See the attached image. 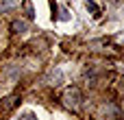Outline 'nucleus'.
<instances>
[{
	"label": "nucleus",
	"instance_id": "nucleus-4",
	"mask_svg": "<svg viewBox=\"0 0 124 120\" xmlns=\"http://www.w3.org/2000/svg\"><path fill=\"white\" fill-rule=\"evenodd\" d=\"M22 4H24V15H26L28 20H33V17H35V11H33L31 0H22Z\"/></svg>",
	"mask_w": 124,
	"mask_h": 120
},
{
	"label": "nucleus",
	"instance_id": "nucleus-1",
	"mask_svg": "<svg viewBox=\"0 0 124 120\" xmlns=\"http://www.w3.org/2000/svg\"><path fill=\"white\" fill-rule=\"evenodd\" d=\"M63 105L68 107V109H78L81 105H83V96H81V90L78 87H68L65 92H63Z\"/></svg>",
	"mask_w": 124,
	"mask_h": 120
},
{
	"label": "nucleus",
	"instance_id": "nucleus-7",
	"mask_svg": "<svg viewBox=\"0 0 124 120\" xmlns=\"http://www.w3.org/2000/svg\"><path fill=\"white\" fill-rule=\"evenodd\" d=\"M50 81H54L52 85H57V81H61V70H57V72H52V77H50Z\"/></svg>",
	"mask_w": 124,
	"mask_h": 120
},
{
	"label": "nucleus",
	"instance_id": "nucleus-5",
	"mask_svg": "<svg viewBox=\"0 0 124 120\" xmlns=\"http://www.w3.org/2000/svg\"><path fill=\"white\" fill-rule=\"evenodd\" d=\"M85 7H87V11H92V15H94V17H98V15H100V9H98V4H96L94 0H87V2H85Z\"/></svg>",
	"mask_w": 124,
	"mask_h": 120
},
{
	"label": "nucleus",
	"instance_id": "nucleus-6",
	"mask_svg": "<svg viewBox=\"0 0 124 120\" xmlns=\"http://www.w3.org/2000/svg\"><path fill=\"white\" fill-rule=\"evenodd\" d=\"M17 2L15 0H4V2H0V11H9V9H13Z\"/></svg>",
	"mask_w": 124,
	"mask_h": 120
},
{
	"label": "nucleus",
	"instance_id": "nucleus-2",
	"mask_svg": "<svg viewBox=\"0 0 124 120\" xmlns=\"http://www.w3.org/2000/svg\"><path fill=\"white\" fill-rule=\"evenodd\" d=\"M17 103H20V98H17V96H7V98H2V101H0V114L11 111Z\"/></svg>",
	"mask_w": 124,
	"mask_h": 120
},
{
	"label": "nucleus",
	"instance_id": "nucleus-8",
	"mask_svg": "<svg viewBox=\"0 0 124 120\" xmlns=\"http://www.w3.org/2000/svg\"><path fill=\"white\" fill-rule=\"evenodd\" d=\"M17 120H37V118H35V114H31V111H26V114H22V116H20Z\"/></svg>",
	"mask_w": 124,
	"mask_h": 120
},
{
	"label": "nucleus",
	"instance_id": "nucleus-3",
	"mask_svg": "<svg viewBox=\"0 0 124 120\" xmlns=\"http://www.w3.org/2000/svg\"><path fill=\"white\" fill-rule=\"evenodd\" d=\"M11 31H13V33H26V31H28V24H26L24 20H13V22H11Z\"/></svg>",
	"mask_w": 124,
	"mask_h": 120
}]
</instances>
